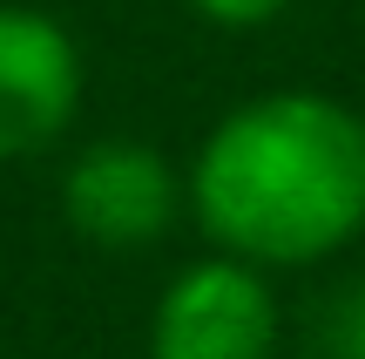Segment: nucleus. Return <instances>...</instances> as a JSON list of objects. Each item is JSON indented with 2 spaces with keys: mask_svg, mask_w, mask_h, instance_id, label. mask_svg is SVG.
<instances>
[{
  "mask_svg": "<svg viewBox=\"0 0 365 359\" xmlns=\"http://www.w3.org/2000/svg\"><path fill=\"white\" fill-rule=\"evenodd\" d=\"M182 203L257 271L325 265L365 231V116L318 89L250 95L203 136Z\"/></svg>",
  "mask_w": 365,
  "mask_h": 359,
  "instance_id": "nucleus-1",
  "label": "nucleus"
},
{
  "mask_svg": "<svg viewBox=\"0 0 365 359\" xmlns=\"http://www.w3.org/2000/svg\"><path fill=\"white\" fill-rule=\"evenodd\" d=\"M277 298L257 265L217 251L182 265L149 312V359H271Z\"/></svg>",
  "mask_w": 365,
  "mask_h": 359,
  "instance_id": "nucleus-2",
  "label": "nucleus"
},
{
  "mask_svg": "<svg viewBox=\"0 0 365 359\" xmlns=\"http://www.w3.org/2000/svg\"><path fill=\"white\" fill-rule=\"evenodd\" d=\"M182 211V176L156 143L135 136H102V143L75 149L61 170V217L75 238L102 244V251H143Z\"/></svg>",
  "mask_w": 365,
  "mask_h": 359,
  "instance_id": "nucleus-3",
  "label": "nucleus"
},
{
  "mask_svg": "<svg viewBox=\"0 0 365 359\" xmlns=\"http://www.w3.org/2000/svg\"><path fill=\"white\" fill-rule=\"evenodd\" d=\"M88 68L81 48L54 14L41 7H0V163H21L48 149L75 122Z\"/></svg>",
  "mask_w": 365,
  "mask_h": 359,
  "instance_id": "nucleus-4",
  "label": "nucleus"
},
{
  "mask_svg": "<svg viewBox=\"0 0 365 359\" xmlns=\"http://www.w3.org/2000/svg\"><path fill=\"white\" fill-rule=\"evenodd\" d=\"M325 346H331V359H365V285L339 292V305L325 319Z\"/></svg>",
  "mask_w": 365,
  "mask_h": 359,
  "instance_id": "nucleus-5",
  "label": "nucleus"
},
{
  "mask_svg": "<svg viewBox=\"0 0 365 359\" xmlns=\"http://www.w3.org/2000/svg\"><path fill=\"white\" fill-rule=\"evenodd\" d=\"M203 21H217V27H271L277 14H291L298 0H190Z\"/></svg>",
  "mask_w": 365,
  "mask_h": 359,
  "instance_id": "nucleus-6",
  "label": "nucleus"
}]
</instances>
